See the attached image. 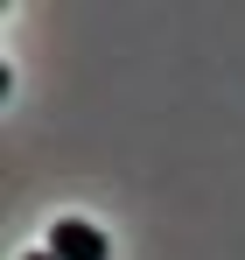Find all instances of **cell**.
I'll list each match as a JSON object with an SVG mask.
<instances>
[{
	"label": "cell",
	"mask_w": 245,
	"mask_h": 260,
	"mask_svg": "<svg viewBox=\"0 0 245 260\" xmlns=\"http://www.w3.org/2000/svg\"><path fill=\"white\" fill-rule=\"evenodd\" d=\"M49 253L56 260H105V232L98 225H77V218H63V225H49Z\"/></svg>",
	"instance_id": "obj_1"
},
{
	"label": "cell",
	"mask_w": 245,
	"mask_h": 260,
	"mask_svg": "<svg viewBox=\"0 0 245 260\" xmlns=\"http://www.w3.org/2000/svg\"><path fill=\"white\" fill-rule=\"evenodd\" d=\"M21 260H56V253H49V246H42V253H21Z\"/></svg>",
	"instance_id": "obj_2"
}]
</instances>
